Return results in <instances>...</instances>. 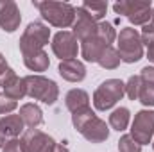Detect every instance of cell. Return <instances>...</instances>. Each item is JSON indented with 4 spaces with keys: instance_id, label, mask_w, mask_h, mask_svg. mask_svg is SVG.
<instances>
[{
    "instance_id": "obj_22",
    "label": "cell",
    "mask_w": 154,
    "mask_h": 152,
    "mask_svg": "<svg viewBox=\"0 0 154 152\" xmlns=\"http://www.w3.org/2000/svg\"><path fill=\"white\" fill-rule=\"evenodd\" d=\"M81 7H82V9H84V11H86V13H88L95 22H97V23H99V22L106 16L108 2H90V0H88V2H84Z\"/></svg>"
},
{
    "instance_id": "obj_23",
    "label": "cell",
    "mask_w": 154,
    "mask_h": 152,
    "mask_svg": "<svg viewBox=\"0 0 154 152\" xmlns=\"http://www.w3.org/2000/svg\"><path fill=\"white\" fill-rule=\"evenodd\" d=\"M140 88H142V79H140V75H131L129 81H127V84H125V95L131 100H138Z\"/></svg>"
},
{
    "instance_id": "obj_31",
    "label": "cell",
    "mask_w": 154,
    "mask_h": 152,
    "mask_svg": "<svg viewBox=\"0 0 154 152\" xmlns=\"http://www.w3.org/2000/svg\"><path fill=\"white\" fill-rule=\"evenodd\" d=\"M147 57H149V61H151V63H154V45L147 48Z\"/></svg>"
},
{
    "instance_id": "obj_7",
    "label": "cell",
    "mask_w": 154,
    "mask_h": 152,
    "mask_svg": "<svg viewBox=\"0 0 154 152\" xmlns=\"http://www.w3.org/2000/svg\"><path fill=\"white\" fill-rule=\"evenodd\" d=\"M125 95V84L120 79L104 81L93 93V106L97 111H108Z\"/></svg>"
},
{
    "instance_id": "obj_1",
    "label": "cell",
    "mask_w": 154,
    "mask_h": 152,
    "mask_svg": "<svg viewBox=\"0 0 154 152\" xmlns=\"http://www.w3.org/2000/svg\"><path fill=\"white\" fill-rule=\"evenodd\" d=\"M72 123L79 134H82L90 143H102L109 138V129L104 120H100L91 108L72 114Z\"/></svg>"
},
{
    "instance_id": "obj_25",
    "label": "cell",
    "mask_w": 154,
    "mask_h": 152,
    "mask_svg": "<svg viewBox=\"0 0 154 152\" xmlns=\"http://www.w3.org/2000/svg\"><path fill=\"white\" fill-rule=\"evenodd\" d=\"M138 100H140L143 106H149V108L154 106V86H151V84H142Z\"/></svg>"
},
{
    "instance_id": "obj_16",
    "label": "cell",
    "mask_w": 154,
    "mask_h": 152,
    "mask_svg": "<svg viewBox=\"0 0 154 152\" xmlns=\"http://www.w3.org/2000/svg\"><path fill=\"white\" fill-rule=\"evenodd\" d=\"M65 104H66V109L74 114L77 111H82L86 108H90V97L84 90H79V88H74L66 93L65 97Z\"/></svg>"
},
{
    "instance_id": "obj_14",
    "label": "cell",
    "mask_w": 154,
    "mask_h": 152,
    "mask_svg": "<svg viewBox=\"0 0 154 152\" xmlns=\"http://www.w3.org/2000/svg\"><path fill=\"white\" fill-rule=\"evenodd\" d=\"M23 122L20 118V114H5L4 118H0V149H4V145L14 138H18L23 132Z\"/></svg>"
},
{
    "instance_id": "obj_6",
    "label": "cell",
    "mask_w": 154,
    "mask_h": 152,
    "mask_svg": "<svg viewBox=\"0 0 154 152\" xmlns=\"http://www.w3.org/2000/svg\"><path fill=\"white\" fill-rule=\"evenodd\" d=\"M116 45H118V54L124 63H136L143 57V45L140 32L133 27H124L120 34H116Z\"/></svg>"
},
{
    "instance_id": "obj_26",
    "label": "cell",
    "mask_w": 154,
    "mask_h": 152,
    "mask_svg": "<svg viewBox=\"0 0 154 152\" xmlns=\"http://www.w3.org/2000/svg\"><path fill=\"white\" fill-rule=\"evenodd\" d=\"M140 38H142V45H145L147 48L154 45V18L149 22V23H145V25H143Z\"/></svg>"
},
{
    "instance_id": "obj_29",
    "label": "cell",
    "mask_w": 154,
    "mask_h": 152,
    "mask_svg": "<svg viewBox=\"0 0 154 152\" xmlns=\"http://www.w3.org/2000/svg\"><path fill=\"white\" fill-rule=\"evenodd\" d=\"M140 79H142V84L154 86V66H143L140 72Z\"/></svg>"
},
{
    "instance_id": "obj_4",
    "label": "cell",
    "mask_w": 154,
    "mask_h": 152,
    "mask_svg": "<svg viewBox=\"0 0 154 152\" xmlns=\"http://www.w3.org/2000/svg\"><path fill=\"white\" fill-rule=\"evenodd\" d=\"M25 82V90H27V97L39 100L43 104H56L57 97H59V86L56 84V81L48 79L43 75H27L23 77Z\"/></svg>"
},
{
    "instance_id": "obj_21",
    "label": "cell",
    "mask_w": 154,
    "mask_h": 152,
    "mask_svg": "<svg viewBox=\"0 0 154 152\" xmlns=\"http://www.w3.org/2000/svg\"><path fill=\"white\" fill-rule=\"evenodd\" d=\"M120 54H118V50H116L115 47H109V48H106L104 50V54L99 57V65L102 66V68H106V70H115L116 66L120 65Z\"/></svg>"
},
{
    "instance_id": "obj_9",
    "label": "cell",
    "mask_w": 154,
    "mask_h": 152,
    "mask_svg": "<svg viewBox=\"0 0 154 152\" xmlns=\"http://www.w3.org/2000/svg\"><path fill=\"white\" fill-rule=\"evenodd\" d=\"M79 41L70 31H59L54 38H52V52L56 54V57H59L61 61H68V59H75L77 52H79Z\"/></svg>"
},
{
    "instance_id": "obj_19",
    "label": "cell",
    "mask_w": 154,
    "mask_h": 152,
    "mask_svg": "<svg viewBox=\"0 0 154 152\" xmlns=\"http://www.w3.org/2000/svg\"><path fill=\"white\" fill-rule=\"evenodd\" d=\"M23 63L31 72H45L50 66V59L47 56L45 50H41L38 54H31V56H23Z\"/></svg>"
},
{
    "instance_id": "obj_2",
    "label": "cell",
    "mask_w": 154,
    "mask_h": 152,
    "mask_svg": "<svg viewBox=\"0 0 154 152\" xmlns=\"http://www.w3.org/2000/svg\"><path fill=\"white\" fill-rule=\"evenodd\" d=\"M116 39L115 27L108 22H99V29L97 34L93 38H90L88 41L81 43V56L84 61L88 63H97L99 57L104 54L106 48L111 47V43Z\"/></svg>"
},
{
    "instance_id": "obj_30",
    "label": "cell",
    "mask_w": 154,
    "mask_h": 152,
    "mask_svg": "<svg viewBox=\"0 0 154 152\" xmlns=\"http://www.w3.org/2000/svg\"><path fill=\"white\" fill-rule=\"evenodd\" d=\"M7 70H9V65H7V61H5V57H4V56L0 54V77L4 75V74H5Z\"/></svg>"
},
{
    "instance_id": "obj_33",
    "label": "cell",
    "mask_w": 154,
    "mask_h": 152,
    "mask_svg": "<svg viewBox=\"0 0 154 152\" xmlns=\"http://www.w3.org/2000/svg\"><path fill=\"white\" fill-rule=\"evenodd\" d=\"M152 149H154V143H152Z\"/></svg>"
},
{
    "instance_id": "obj_8",
    "label": "cell",
    "mask_w": 154,
    "mask_h": 152,
    "mask_svg": "<svg viewBox=\"0 0 154 152\" xmlns=\"http://www.w3.org/2000/svg\"><path fill=\"white\" fill-rule=\"evenodd\" d=\"M154 136V111L142 109L134 114L131 123V138L140 145H149Z\"/></svg>"
},
{
    "instance_id": "obj_28",
    "label": "cell",
    "mask_w": 154,
    "mask_h": 152,
    "mask_svg": "<svg viewBox=\"0 0 154 152\" xmlns=\"http://www.w3.org/2000/svg\"><path fill=\"white\" fill-rule=\"evenodd\" d=\"M2 152H25V149H23L22 140H20V138H14V140L7 141V143L4 145Z\"/></svg>"
},
{
    "instance_id": "obj_5",
    "label": "cell",
    "mask_w": 154,
    "mask_h": 152,
    "mask_svg": "<svg viewBox=\"0 0 154 152\" xmlns=\"http://www.w3.org/2000/svg\"><path fill=\"white\" fill-rule=\"evenodd\" d=\"M50 39V29L43 23V22H31L27 25V29L23 31L22 38H20V52L22 56H31V54H38L43 50L45 45H48Z\"/></svg>"
},
{
    "instance_id": "obj_18",
    "label": "cell",
    "mask_w": 154,
    "mask_h": 152,
    "mask_svg": "<svg viewBox=\"0 0 154 152\" xmlns=\"http://www.w3.org/2000/svg\"><path fill=\"white\" fill-rule=\"evenodd\" d=\"M147 7H152L151 5V0L149 2H138V0H120L113 5L116 14H124V16H133L134 13L142 11V9H147Z\"/></svg>"
},
{
    "instance_id": "obj_3",
    "label": "cell",
    "mask_w": 154,
    "mask_h": 152,
    "mask_svg": "<svg viewBox=\"0 0 154 152\" xmlns=\"http://www.w3.org/2000/svg\"><path fill=\"white\" fill-rule=\"evenodd\" d=\"M32 5L39 11L41 18L47 20L54 27L66 29V27L74 25V22H75V7L72 4L47 0V2H32Z\"/></svg>"
},
{
    "instance_id": "obj_24",
    "label": "cell",
    "mask_w": 154,
    "mask_h": 152,
    "mask_svg": "<svg viewBox=\"0 0 154 152\" xmlns=\"http://www.w3.org/2000/svg\"><path fill=\"white\" fill-rule=\"evenodd\" d=\"M118 150L120 152H142V145L131 138V134H124L118 140Z\"/></svg>"
},
{
    "instance_id": "obj_12",
    "label": "cell",
    "mask_w": 154,
    "mask_h": 152,
    "mask_svg": "<svg viewBox=\"0 0 154 152\" xmlns=\"http://www.w3.org/2000/svg\"><path fill=\"white\" fill-rule=\"evenodd\" d=\"M22 13L13 0H0V27L5 32H14L20 27Z\"/></svg>"
},
{
    "instance_id": "obj_27",
    "label": "cell",
    "mask_w": 154,
    "mask_h": 152,
    "mask_svg": "<svg viewBox=\"0 0 154 152\" xmlns=\"http://www.w3.org/2000/svg\"><path fill=\"white\" fill-rule=\"evenodd\" d=\"M18 102L9 99L5 93H0V114H11L14 109H16Z\"/></svg>"
},
{
    "instance_id": "obj_15",
    "label": "cell",
    "mask_w": 154,
    "mask_h": 152,
    "mask_svg": "<svg viewBox=\"0 0 154 152\" xmlns=\"http://www.w3.org/2000/svg\"><path fill=\"white\" fill-rule=\"evenodd\" d=\"M59 75L68 82H81L86 77V66L79 59H68L59 63Z\"/></svg>"
},
{
    "instance_id": "obj_20",
    "label": "cell",
    "mask_w": 154,
    "mask_h": 152,
    "mask_svg": "<svg viewBox=\"0 0 154 152\" xmlns=\"http://www.w3.org/2000/svg\"><path fill=\"white\" fill-rule=\"evenodd\" d=\"M129 120H131V113H129L127 108H116L115 111H111V114H109V125L118 132L127 129Z\"/></svg>"
},
{
    "instance_id": "obj_11",
    "label": "cell",
    "mask_w": 154,
    "mask_h": 152,
    "mask_svg": "<svg viewBox=\"0 0 154 152\" xmlns=\"http://www.w3.org/2000/svg\"><path fill=\"white\" fill-rule=\"evenodd\" d=\"M97 29H99V23L82 9V7H77L75 9V22H74V31L72 34L75 36V39L79 43H84L90 38H93L97 34Z\"/></svg>"
},
{
    "instance_id": "obj_13",
    "label": "cell",
    "mask_w": 154,
    "mask_h": 152,
    "mask_svg": "<svg viewBox=\"0 0 154 152\" xmlns=\"http://www.w3.org/2000/svg\"><path fill=\"white\" fill-rule=\"evenodd\" d=\"M0 88L4 90V93L13 99V100H22L25 95H27V90H25V82L23 79L16 75V72L13 68H9L4 75L0 77Z\"/></svg>"
},
{
    "instance_id": "obj_32",
    "label": "cell",
    "mask_w": 154,
    "mask_h": 152,
    "mask_svg": "<svg viewBox=\"0 0 154 152\" xmlns=\"http://www.w3.org/2000/svg\"><path fill=\"white\" fill-rule=\"evenodd\" d=\"M52 152H70V150H68V149H66L65 145H61V143H57V145H56V149H54Z\"/></svg>"
},
{
    "instance_id": "obj_10",
    "label": "cell",
    "mask_w": 154,
    "mask_h": 152,
    "mask_svg": "<svg viewBox=\"0 0 154 152\" xmlns=\"http://www.w3.org/2000/svg\"><path fill=\"white\" fill-rule=\"evenodd\" d=\"M25 152H52L56 149V140L39 129H29L22 136Z\"/></svg>"
},
{
    "instance_id": "obj_17",
    "label": "cell",
    "mask_w": 154,
    "mask_h": 152,
    "mask_svg": "<svg viewBox=\"0 0 154 152\" xmlns=\"http://www.w3.org/2000/svg\"><path fill=\"white\" fill-rule=\"evenodd\" d=\"M20 118H22V122H23V125L25 127H29V129H36L38 125L43 123V111L39 109V106L36 104H23L22 108H20Z\"/></svg>"
}]
</instances>
